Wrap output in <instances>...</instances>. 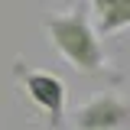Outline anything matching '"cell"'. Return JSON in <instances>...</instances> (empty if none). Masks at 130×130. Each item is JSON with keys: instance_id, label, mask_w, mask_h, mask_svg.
<instances>
[{"instance_id": "3957f363", "label": "cell", "mask_w": 130, "mask_h": 130, "mask_svg": "<svg viewBox=\"0 0 130 130\" xmlns=\"http://www.w3.org/2000/svg\"><path fill=\"white\" fill-rule=\"evenodd\" d=\"M75 130H130V101L120 94H98L72 114Z\"/></svg>"}, {"instance_id": "277c9868", "label": "cell", "mask_w": 130, "mask_h": 130, "mask_svg": "<svg viewBox=\"0 0 130 130\" xmlns=\"http://www.w3.org/2000/svg\"><path fill=\"white\" fill-rule=\"evenodd\" d=\"M91 3V23L98 36H114V32L130 29V0H88Z\"/></svg>"}, {"instance_id": "6da1fadb", "label": "cell", "mask_w": 130, "mask_h": 130, "mask_svg": "<svg viewBox=\"0 0 130 130\" xmlns=\"http://www.w3.org/2000/svg\"><path fill=\"white\" fill-rule=\"evenodd\" d=\"M42 32H46L49 46L75 72H81V75H114L111 62H107V52L101 46V36H98L94 23L88 20V13L81 7H68V10H59V13H49L42 20Z\"/></svg>"}, {"instance_id": "7a4b0ae2", "label": "cell", "mask_w": 130, "mask_h": 130, "mask_svg": "<svg viewBox=\"0 0 130 130\" xmlns=\"http://www.w3.org/2000/svg\"><path fill=\"white\" fill-rule=\"evenodd\" d=\"M13 75H16V85H20L23 98H26L32 107L46 117V124H49L52 130H62V127H65V98H68L65 81L59 78L55 72L26 68L23 59H16Z\"/></svg>"}]
</instances>
